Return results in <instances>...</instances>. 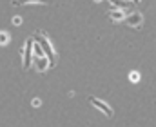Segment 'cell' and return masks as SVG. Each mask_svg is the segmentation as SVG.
I'll list each match as a JSON object with an SVG mask.
<instances>
[{
	"instance_id": "cell-13",
	"label": "cell",
	"mask_w": 156,
	"mask_h": 127,
	"mask_svg": "<svg viewBox=\"0 0 156 127\" xmlns=\"http://www.w3.org/2000/svg\"><path fill=\"white\" fill-rule=\"evenodd\" d=\"M94 2H100V0H94Z\"/></svg>"
},
{
	"instance_id": "cell-3",
	"label": "cell",
	"mask_w": 156,
	"mask_h": 127,
	"mask_svg": "<svg viewBox=\"0 0 156 127\" xmlns=\"http://www.w3.org/2000/svg\"><path fill=\"white\" fill-rule=\"evenodd\" d=\"M33 37L31 38H27L26 40V45H24V49H22V56H24V62H22V65H24V69H29L31 67V64H33V58H31V49H33Z\"/></svg>"
},
{
	"instance_id": "cell-10",
	"label": "cell",
	"mask_w": 156,
	"mask_h": 127,
	"mask_svg": "<svg viewBox=\"0 0 156 127\" xmlns=\"http://www.w3.org/2000/svg\"><path fill=\"white\" fill-rule=\"evenodd\" d=\"M13 24H15V26H18V24H22V18H18V16H16V18H13Z\"/></svg>"
},
{
	"instance_id": "cell-8",
	"label": "cell",
	"mask_w": 156,
	"mask_h": 127,
	"mask_svg": "<svg viewBox=\"0 0 156 127\" xmlns=\"http://www.w3.org/2000/svg\"><path fill=\"white\" fill-rule=\"evenodd\" d=\"M7 42H9V35L4 33V31H0V45H5Z\"/></svg>"
},
{
	"instance_id": "cell-6",
	"label": "cell",
	"mask_w": 156,
	"mask_h": 127,
	"mask_svg": "<svg viewBox=\"0 0 156 127\" xmlns=\"http://www.w3.org/2000/svg\"><path fill=\"white\" fill-rule=\"evenodd\" d=\"M107 16L113 20V22H120V20H125V15H123V11H120V9H116V11H109L107 13Z\"/></svg>"
},
{
	"instance_id": "cell-7",
	"label": "cell",
	"mask_w": 156,
	"mask_h": 127,
	"mask_svg": "<svg viewBox=\"0 0 156 127\" xmlns=\"http://www.w3.org/2000/svg\"><path fill=\"white\" fill-rule=\"evenodd\" d=\"M115 7H118V9H125V7H133V5H136L134 2H125V0H109Z\"/></svg>"
},
{
	"instance_id": "cell-11",
	"label": "cell",
	"mask_w": 156,
	"mask_h": 127,
	"mask_svg": "<svg viewBox=\"0 0 156 127\" xmlns=\"http://www.w3.org/2000/svg\"><path fill=\"white\" fill-rule=\"evenodd\" d=\"M33 105H35V107H38V105H40V100H38V98H35V100H33Z\"/></svg>"
},
{
	"instance_id": "cell-5",
	"label": "cell",
	"mask_w": 156,
	"mask_h": 127,
	"mask_svg": "<svg viewBox=\"0 0 156 127\" xmlns=\"http://www.w3.org/2000/svg\"><path fill=\"white\" fill-rule=\"evenodd\" d=\"M47 67H51V64H49V60H47V55H42V56H38V58L35 60V69H37L38 73H44Z\"/></svg>"
},
{
	"instance_id": "cell-2",
	"label": "cell",
	"mask_w": 156,
	"mask_h": 127,
	"mask_svg": "<svg viewBox=\"0 0 156 127\" xmlns=\"http://www.w3.org/2000/svg\"><path fill=\"white\" fill-rule=\"evenodd\" d=\"M87 102H89V104H93L96 109H100L107 118H113V116H115V111H113V107H111L109 104H105V102H102V100H98V98H94V96H89V98H87Z\"/></svg>"
},
{
	"instance_id": "cell-12",
	"label": "cell",
	"mask_w": 156,
	"mask_h": 127,
	"mask_svg": "<svg viewBox=\"0 0 156 127\" xmlns=\"http://www.w3.org/2000/svg\"><path fill=\"white\" fill-rule=\"evenodd\" d=\"M133 2H134V4H138V2H140V0H133Z\"/></svg>"
},
{
	"instance_id": "cell-4",
	"label": "cell",
	"mask_w": 156,
	"mask_h": 127,
	"mask_svg": "<svg viewBox=\"0 0 156 127\" xmlns=\"http://www.w3.org/2000/svg\"><path fill=\"white\" fill-rule=\"evenodd\" d=\"M129 27H134V29H142V26H144V16H142V13H131L129 16H125V20H123Z\"/></svg>"
},
{
	"instance_id": "cell-9",
	"label": "cell",
	"mask_w": 156,
	"mask_h": 127,
	"mask_svg": "<svg viewBox=\"0 0 156 127\" xmlns=\"http://www.w3.org/2000/svg\"><path fill=\"white\" fill-rule=\"evenodd\" d=\"M129 78H131V82H138V80H140V73H136V71H133Z\"/></svg>"
},
{
	"instance_id": "cell-1",
	"label": "cell",
	"mask_w": 156,
	"mask_h": 127,
	"mask_svg": "<svg viewBox=\"0 0 156 127\" xmlns=\"http://www.w3.org/2000/svg\"><path fill=\"white\" fill-rule=\"evenodd\" d=\"M33 38H35V40L40 44V45H42L44 53L49 56V60H51V67H53V65H56V62H58V55H56V51L53 49V45H51V42H49V38H47V37H45L42 31H38V33H37Z\"/></svg>"
}]
</instances>
